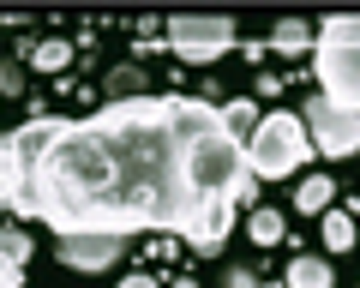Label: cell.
<instances>
[{
    "label": "cell",
    "mask_w": 360,
    "mask_h": 288,
    "mask_svg": "<svg viewBox=\"0 0 360 288\" xmlns=\"http://www.w3.org/2000/svg\"><path fill=\"white\" fill-rule=\"evenodd\" d=\"M37 216L54 235H180L193 252H222L229 228L198 198L186 162V96L103 103L84 120H54L37 157Z\"/></svg>",
    "instance_id": "cell-1"
},
{
    "label": "cell",
    "mask_w": 360,
    "mask_h": 288,
    "mask_svg": "<svg viewBox=\"0 0 360 288\" xmlns=\"http://www.w3.org/2000/svg\"><path fill=\"white\" fill-rule=\"evenodd\" d=\"M312 72H319V96L348 114H360V13H330L312 42Z\"/></svg>",
    "instance_id": "cell-2"
},
{
    "label": "cell",
    "mask_w": 360,
    "mask_h": 288,
    "mask_svg": "<svg viewBox=\"0 0 360 288\" xmlns=\"http://www.w3.org/2000/svg\"><path fill=\"white\" fill-rule=\"evenodd\" d=\"M54 120H60V114H37V120H25V126L0 132V210H13V216H37L30 181H37V157H42V144H49Z\"/></svg>",
    "instance_id": "cell-3"
},
{
    "label": "cell",
    "mask_w": 360,
    "mask_h": 288,
    "mask_svg": "<svg viewBox=\"0 0 360 288\" xmlns=\"http://www.w3.org/2000/svg\"><path fill=\"white\" fill-rule=\"evenodd\" d=\"M307 157H312V138L300 126V114H288V108L258 114L252 138H246V169H252V181H288L295 169H307Z\"/></svg>",
    "instance_id": "cell-4"
},
{
    "label": "cell",
    "mask_w": 360,
    "mask_h": 288,
    "mask_svg": "<svg viewBox=\"0 0 360 288\" xmlns=\"http://www.w3.org/2000/svg\"><path fill=\"white\" fill-rule=\"evenodd\" d=\"M162 37H168V48L180 54V60H198V66H210V60H222V54L234 48V18H193V13H180V18H168L162 25Z\"/></svg>",
    "instance_id": "cell-5"
},
{
    "label": "cell",
    "mask_w": 360,
    "mask_h": 288,
    "mask_svg": "<svg viewBox=\"0 0 360 288\" xmlns=\"http://www.w3.org/2000/svg\"><path fill=\"white\" fill-rule=\"evenodd\" d=\"M300 126H307V138H312V157H354L360 150V114L324 103V96H312V103L300 108Z\"/></svg>",
    "instance_id": "cell-6"
},
{
    "label": "cell",
    "mask_w": 360,
    "mask_h": 288,
    "mask_svg": "<svg viewBox=\"0 0 360 288\" xmlns=\"http://www.w3.org/2000/svg\"><path fill=\"white\" fill-rule=\"evenodd\" d=\"M54 252H60L66 270H115L127 240H115V235H66Z\"/></svg>",
    "instance_id": "cell-7"
},
{
    "label": "cell",
    "mask_w": 360,
    "mask_h": 288,
    "mask_svg": "<svg viewBox=\"0 0 360 288\" xmlns=\"http://www.w3.org/2000/svg\"><path fill=\"white\" fill-rule=\"evenodd\" d=\"M288 288H336L330 258H319V252H300V258H288Z\"/></svg>",
    "instance_id": "cell-8"
},
{
    "label": "cell",
    "mask_w": 360,
    "mask_h": 288,
    "mask_svg": "<svg viewBox=\"0 0 360 288\" xmlns=\"http://www.w3.org/2000/svg\"><path fill=\"white\" fill-rule=\"evenodd\" d=\"M330 198H336V181H330V174H307L300 192H295V210H300V216H324Z\"/></svg>",
    "instance_id": "cell-9"
},
{
    "label": "cell",
    "mask_w": 360,
    "mask_h": 288,
    "mask_svg": "<svg viewBox=\"0 0 360 288\" xmlns=\"http://www.w3.org/2000/svg\"><path fill=\"white\" fill-rule=\"evenodd\" d=\"M319 42V25H300V18H283V25L270 30V48L276 54H300V48H312Z\"/></svg>",
    "instance_id": "cell-10"
},
{
    "label": "cell",
    "mask_w": 360,
    "mask_h": 288,
    "mask_svg": "<svg viewBox=\"0 0 360 288\" xmlns=\"http://www.w3.org/2000/svg\"><path fill=\"white\" fill-rule=\"evenodd\" d=\"M246 235H252V247H276V240H283V210L258 204L252 216H246Z\"/></svg>",
    "instance_id": "cell-11"
},
{
    "label": "cell",
    "mask_w": 360,
    "mask_h": 288,
    "mask_svg": "<svg viewBox=\"0 0 360 288\" xmlns=\"http://www.w3.org/2000/svg\"><path fill=\"white\" fill-rule=\"evenodd\" d=\"M319 223H324V247H330V252L354 247V216H348V210H324Z\"/></svg>",
    "instance_id": "cell-12"
},
{
    "label": "cell",
    "mask_w": 360,
    "mask_h": 288,
    "mask_svg": "<svg viewBox=\"0 0 360 288\" xmlns=\"http://www.w3.org/2000/svg\"><path fill=\"white\" fill-rule=\"evenodd\" d=\"M132 96H150L144 91V72L139 66H115L108 72V103H132Z\"/></svg>",
    "instance_id": "cell-13"
},
{
    "label": "cell",
    "mask_w": 360,
    "mask_h": 288,
    "mask_svg": "<svg viewBox=\"0 0 360 288\" xmlns=\"http://www.w3.org/2000/svg\"><path fill=\"white\" fill-rule=\"evenodd\" d=\"M0 264L6 270H25L30 264V235L25 228H0Z\"/></svg>",
    "instance_id": "cell-14"
},
{
    "label": "cell",
    "mask_w": 360,
    "mask_h": 288,
    "mask_svg": "<svg viewBox=\"0 0 360 288\" xmlns=\"http://www.w3.org/2000/svg\"><path fill=\"white\" fill-rule=\"evenodd\" d=\"M66 60H72V42H60V37H49V42L30 48V66H42V72H60Z\"/></svg>",
    "instance_id": "cell-15"
},
{
    "label": "cell",
    "mask_w": 360,
    "mask_h": 288,
    "mask_svg": "<svg viewBox=\"0 0 360 288\" xmlns=\"http://www.w3.org/2000/svg\"><path fill=\"white\" fill-rule=\"evenodd\" d=\"M222 126H229L234 138H252V126H258V108H252V103H222Z\"/></svg>",
    "instance_id": "cell-16"
},
{
    "label": "cell",
    "mask_w": 360,
    "mask_h": 288,
    "mask_svg": "<svg viewBox=\"0 0 360 288\" xmlns=\"http://www.w3.org/2000/svg\"><path fill=\"white\" fill-rule=\"evenodd\" d=\"M18 84H25V66H18V60H0V91L13 96Z\"/></svg>",
    "instance_id": "cell-17"
},
{
    "label": "cell",
    "mask_w": 360,
    "mask_h": 288,
    "mask_svg": "<svg viewBox=\"0 0 360 288\" xmlns=\"http://www.w3.org/2000/svg\"><path fill=\"white\" fill-rule=\"evenodd\" d=\"M120 288H162V282H156V276H127Z\"/></svg>",
    "instance_id": "cell-18"
},
{
    "label": "cell",
    "mask_w": 360,
    "mask_h": 288,
    "mask_svg": "<svg viewBox=\"0 0 360 288\" xmlns=\"http://www.w3.org/2000/svg\"><path fill=\"white\" fill-rule=\"evenodd\" d=\"M0 288H25V282H18V270H6V264H0Z\"/></svg>",
    "instance_id": "cell-19"
},
{
    "label": "cell",
    "mask_w": 360,
    "mask_h": 288,
    "mask_svg": "<svg viewBox=\"0 0 360 288\" xmlns=\"http://www.w3.org/2000/svg\"><path fill=\"white\" fill-rule=\"evenodd\" d=\"M229 288H258V282H252L246 270H234V276H229Z\"/></svg>",
    "instance_id": "cell-20"
}]
</instances>
